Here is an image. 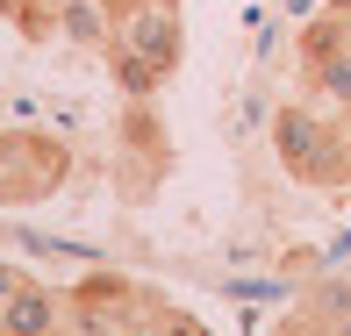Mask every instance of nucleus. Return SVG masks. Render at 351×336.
Wrapping results in <instances>:
<instances>
[{"instance_id": "1", "label": "nucleus", "mask_w": 351, "mask_h": 336, "mask_svg": "<svg viewBox=\"0 0 351 336\" xmlns=\"http://www.w3.org/2000/svg\"><path fill=\"white\" fill-rule=\"evenodd\" d=\"M186 29H180V0H136L115 14V43H108V65H115L122 101H151L172 72H180Z\"/></svg>"}, {"instance_id": "2", "label": "nucleus", "mask_w": 351, "mask_h": 336, "mask_svg": "<svg viewBox=\"0 0 351 336\" xmlns=\"http://www.w3.org/2000/svg\"><path fill=\"white\" fill-rule=\"evenodd\" d=\"M273 151H280L287 179L315 186V194H344L351 186V136H344V122L315 115V107H301V101H287L273 115Z\"/></svg>"}, {"instance_id": "3", "label": "nucleus", "mask_w": 351, "mask_h": 336, "mask_svg": "<svg viewBox=\"0 0 351 336\" xmlns=\"http://www.w3.org/2000/svg\"><path fill=\"white\" fill-rule=\"evenodd\" d=\"M72 179L65 136L43 129H0V207H43L58 201V186Z\"/></svg>"}, {"instance_id": "4", "label": "nucleus", "mask_w": 351, "mask_h": 336, "mask_svg": "<svg viewBox=\"0 0 351 336\" xmlns=\"http://www.w3.org/2000/svg\"><path fill=\"white\" fill-rule=\"evenodd\" d=\"M165 308V300L151 294V286L122 279V272H86V279L65 294V315H72V336H130L143 329L151 315Z\"/></svg>"}, {"instance_id": "5", "label": "nucleus", "mask_w": 351, "mask_h": 336, "mask_svg": "<svg viewBox=\"0 0 351 336\" xmlns=\"http://www.w3.org/2000/svg\"><path fill=\"white\" fill-rule=\"evenodd\" d=\"M65 329V294L22 279L8 300H0V336H58Z\"/></svg>"}, {"instance_id": "6", "label": "nucleus", "mask_w": 351, "mask_h": 336, "mask_svg": "<svg viewBox=\"0 0 351 336\" xmlns=\"http://www.w3.org/2000/svg\"><path fill=\"white\" fill-rule=\"evenodd\" d=\"M58 36L79 43V51H108L115 43V14L101 0H58Z\"/></svg>"}, {"instance_id": "7", "label": "nucleus", "mask_w": 351, "mask_h": 336, "mask_svg": "<svg viewBox=\"0 0 351 336\" xmlns=\"http://www.w3.org/2000/svg\"><path fill=\"white\" fill-rule=\"evenodd\" d=\"M301 315H315L330 336H351V286H315V294L301 300Z\"/></svg>"}, {"instance_id": "8", "label": "nucleus", "mask_w": 351, "mask_h": 336, "mask_svg": "<svg viewBox=\"0 0 351 336\" xmlns=\"http://www.w3.org/2000/svg\"><path fill=\"white\" fill-rule=\"evenodd\" d=\"M0 14H8V22L22 29L29 43H43V36H58V22H51L58 8H51V0H0Z\"/></svg>"}, {"instance_id": "9", "label": "nucleus", "mask_w": 351, "mask_h": 336, "mask_svg": "<svg viewBox=\"0 0 351 336\" xmlns=\"http://www.w3.org/2000/svg\"><path fill=\"white\" fill-rule=\"evenodd\" d=\"M151 336H208V322H194V315H180V308H158Z\"/></svg>"}, {"instance_id": "10", "label": "nucleus", "mask_w": 351, "mask_h": 336, "mask_svg": "<svg viewBox=\"0 0 351 336\" xmlns=\"http://www.w3.org/2000/svg\"><path fill=\"white\" fill-rule=\"evenodd\" d=\"M273 336H330V329L315 322V315H301V308H294V315H280V329H273Z\"/></svg>"}, {"instance_id": "11", "label": "nucleus", "mask_w": 351, "mask_h": 336, "mask_svg": "<svg viewBox=\"0 0 351 336\" xmlns=\"http://www.w3.org/2000/svg\"><path fill=\"white\" fill-rule=\"evenodd\" d=\"M22 279H29L22 265H8V258H0V300H8V294H14V286H22Z\"/></svg>"}, {"instance_id": "12", "label": "nucleus", "mask_w": 351, "mask_h": 336, "mask_svg": "<svg viewBox=\"0 0 351 336\" xmlns=\"http://www.w3.org/2000/svg\"><path fill=\"white\" fill-rule=\"evenodd\" d=\"M130 336H151V322H143V329H130Z\"/></svg>"}]
</instances>
